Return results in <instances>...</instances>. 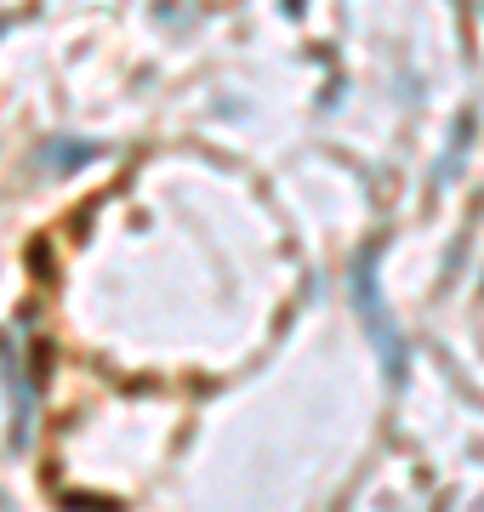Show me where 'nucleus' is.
<instances>
[{"label":"nucleus","mask_w":484,"mask_h":512,"mask_svg":"<svg viewBox=\"0 0 484 512\" xmlns=\"http://www.w3.org/2000/svg\"><path fill=\"white\" fill-rule=\"evenodd\" d=\"M376 262H382V245H365L354 262V313L359 325H365V336H371V348L382 353V365H388V376L399 382L405 376V342H399V330H393V313L388 302H382V285H376Z\"/></svg>","instance_id":"1"},{"label":"nucleus","mask_w":484,"mask_h":512,"mask_svg":"<svg viewBox=\"0 0 484 512\" xmlns=\"http://www.w3.org/2000/svg\"><path fill=\"white\" fill-rule=\"evenodd\" d=\"M467 143H473V114H462V120H456V148H450V160L439 165V183H445V177H456V165L467 160Z\"/></svg>","instance_id":"2"},{"label":"nucleus","mask_w":484,"mask_h":512,"mask_svg":"<svg viewBox=\"0 0 484 512\" xmlns=\"http://www.w3.org/2000/svg\"><path fill=\"white\" fill-rule=\"evenodd\" d=\"M86 154H92V148H86V143H75V148H52L46 160H52V165H75V160H86Z\"/></svg>","instance_id":"3"}]
</instances>
